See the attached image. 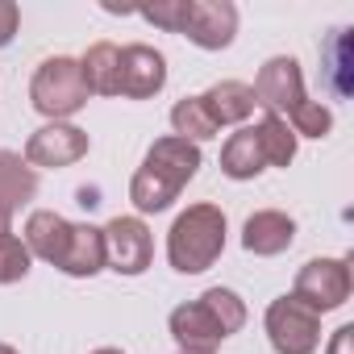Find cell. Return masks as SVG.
I'll use <instances>...</instances> for the list:
<instances>
[{
    "instance_id": "obj_16",
    "label": "cell",
    "mask_w": 354,
    "mask_h": 354,
    "mask_svg": "<svg viewBox=\"0 0 354 354\" xmlns=\"http://www.w3.org/2000/svg\"><path fill=\"white\" fill-rule=\"evenodd\" d=\"M80 71H84L88 92L117 96V80H121V46H113V42H96V46H88V55L80 59Z\"/></svg>"
},
{
    "instance_id": "obj_2",
    "label": "cell",
    "mask_w": 354,
    "mask_h": 354,
    "mask_svg": "<svg viewBox=\"0 0 354 354\" xmlns=\"http://www.w3.org/2000/svg\"><path fill=\"white\" fill-rule=\"evenodd\" d=\"M138 13L171 34H188L201 50H225L238 34V9L230 0H162Z\"/></svg>"
},
{
    "instance_id": "obj_4",
    "label": "cell",
    "mask_w": 354,
    "mask_h": 354,
    "mask_svg": "<svg viewBox=\"0 0 354 354\" xmlns=\"http://www.w3.org/2000/svg\"><path fill=\"white\" fill-rule=\"evenodd\" d=\"M30 100L38 113L46 117H71L88 104V84H84V71L75 59H46L38 71H34V84H30Z\"/></svg>"
},
{
    "instance_id": "obj_13",
    "label": "cell",
    "mask_w": 354,
    "mask_h": 354,
    "mask_svg": "<svg viewBox=\"0 0 354 354\" xmlns=\"http://www.w3.org/2000/svg\"><path fill=\"white\" fill-rule=\"evenodd\" d=\"M292 238H296V221L288 213H279V209L254 213L246 221V230H242V246L250 254H279V250L292 246Z\"/></svg>"
},
{
    "instance_id": "obj_28",
    "label": "cell",
    "mask_w": 354,
    "mask_h": 354,
    "mask_svg": "<svg viewBox=\"0 0 354 354\" xmlns=\"http://www.w3.org/2000/svg\"><path fill=\"white\" fill-rule=\"evenodd\" d=\"M96 354H121V350H113V346H104V350H96Z\"/></svg>"
},
{
    "instance_id": "obj_21",
    "label": "cell",
    "mask_w": 354,
    "mask_h": 354,
    "mask_svg": "<svg viewBox=\"0 0 354 354\" xmlns=\"http://www.w3.org/2000/svg\"><path fill=\"white\" fill-rule=\"evenodd\" d=\"M201 300L217 313V321L225 325V333H238V329L246 325V304L238 300V292H230V288H209Z\"/></svg>"
},
{
    "instance_id": "obj_15",
    "label": "cell",
    "mask_w": 354,
    "mask_h": 354,
    "mask_svg": "<svg viewBox=\"0 0 354 354\" xmlns=\"http://www.w3.org/2000/svg\"><path fill=\"white\" fill-rule=\"evenodd\" d=\"M100 267H104V234L96 225H71V242H67L59 271L84 279V275H96Z\"/></svg>"
},
{
    "instance_id": "obj_3",
    "label": "cell",
    "mask_w": 354,
    "mask_h": 354,
    "mask_svg": "<svg viewBox=\"0 0 354 354\" xmlns=\"http://www.w3.org/2000/svg\"><path fill=\"white\" fill-rule=\"evenodd\" d=\"M225 250V213L217 205H192L175 217L167 234V259L175 271L201 275L209 271Z\"/></svg>"
},
{
    "instance_id": "obj_17",
    "label": "cell",
    "mask_w": 354,
    "mask_h": 354,
    "mask_svg": "<svg viewBox=\"0 0 354 354\" xmlns=\"http://www.w3.org/2000/svg\"><path fill=\"white\" fill-rule=\"evenodd\" d=\"M263 167H267V158H263V146L254 138V125L238 129L225 142V150H221V171L230 175V180H254Z\"/></svg>"
},
{
    "instance_id": "obj_5",
    "label": "cell",
    "mask_w": 354,
    "mask_h": 354,
    "mask_svg": "<svg viewBox=\"0 0 354 354\" xmlns=\"http://www.w3.org/2000/svg\"><path fill=\"white\" fill-rule=\"evenodd\" d=\"M267 337L275 354H313L321 342V317L296 296H279L267 308Z\"/></svg>"
},
{
    "instance_id": "obj_9",
    "label": "cell",
    "mask_w": 354,
    "mask_h": 354,
    "mask_svg": "<svg viewBox=\"0 0 354 354\" xmlns=\"http://www.w3.org/2000/svg\"><path fill=\"white\" fill-rule=\"evenodd\" d=\"M167 84V59L154 50V46H121V80H117V96H129V100H146L154 92H162Z\"/></svg>"
},
{
    "instance_id": "obj_26",
    "label": "cell",
    "mask_w": 354,
    "mask_h": 354,
    "mask_svg": "<svg viewBox=\"0 0 354 354\" xmlns=\"http://www.w3.org/2000/svg\"><path fill=\"white\" fill-rule=\"evenodd\" d=\"M9 225H13V209H9V205H0V238L9 234Z\"/></svg>"
},
{
    "instance_id": "obj_20",
    "label": "cell",
    "mask_w": 354,
    "mask_h": 354,
    "mask_svg": "<svg viewBox=\"0 0 354 354\" xmlns=\"http://www.w3.org/2000/svg\"><path fill=\"white\" fill-rule=\"evenodd\" d=\"M171 125H175V138H184V142L217 138V125H213V117L205 113L201 96H184L180 104H175V109H171Z\"/></svg>"
},
{
    "instance_id": "obj_25",
    "label": "cell",
    "mask_w": 354,
    "mask_h": 354,
    "mask_svg": "<svg viewBox=\"0 0 354 354\" xmlns=\"http://www.w3.org/2000/svg\"><path fill=\"white\" fill-rule=\"evenodd\" d=\"M325 354H354V325H342V329L333 333V342H329Z\"/></svg>"
},
{
    "instance_id": "obj_24",
    "label": "cell",
    "mask_w": 354,
    "mask_h": 354,
    "mask_svg": "<svg viewBox=\"0 0 354 354\" xmlns=\"http://www.w3.org/2000/svg\"><path fill=\"white\" fill-rule=\"evenodd\" d=\"M17 21H21V9L13 5V0H0V46H9V42H13Z\"/></svg>"
},
{
    "instance_id": "obj_1",
    "label": "cell",
    "mask_w": 354,
    "mask_h": 354,
    "mask_svg": "<svg viewBox=\"0 0 354 354\" xmlns=\"http://www.w3.org/2000/svg\"><path fill=\"white\" fill-rule=\"evenodd\" d=\"M201 171V146L196 142H184V138H158L142 167L133 171L129 180V201L138 213H162L175 196H180V188L192 180V175Z\"/></svg>"
},
{
    "instance_id": "obj_19",
    "label": "cell",
    "mask_w": 354,
    "mask_h": 354,
    "mask_svg": "<svg viewBox=\"0 0 354 354\" xmlns=\"http://www.w3.org/2000/svg\"><path fill=\"white\" fill-rule=\"evenodd\" d=\"M254 138H259V146H263L267 167H288V162L296 158V133L288 129V121H283V117L267 113V117L254 125Z\"/></svg>"
},
{
    "instance_id": "obj_23",
    "label": "cell",
    "mask_w": 354,
    "mask_h": 354,
    "mask_svg": "<svg viewBox=\"0 0 354 354\" xmlns=\"http://www.w3.org/2000/svg\"><path fill=\"white\" fill-rule=\"evenodd\" d=\"M26 271H30L26 242L5 234V238H0V283H17V279H26Z\"/></svg>"
},
{
    "instance_id": "obj_22",
    "label": "cell",
    "mask_w": 354,
    "mask_h": 354,
    "mask_svg": "<svg viewBox=\"0 0 354 354\" xmlns=\"http://www.w3.org/2000/svg\"><path fill=\"white\" fill-rule=\"evenodd\" d=\"M288 117H292V133H304V138H325V133H329V125H333L329 109H325V104H317V100L296 104Z\"/></svg>"
},
{
    "instance_id": "obj_29",
    "label": "cell",
    "mask_w": 354,
    "mask_h": 354,
    "mask_svg": "<svg viewBox=\"0 0 354 354\" xmlns=\"http://www.w3.org/2000/svg\"><path fill=\"white\" fill-rule=\"evenodd\" d=\"M180 354H201V350H180Z\"/></svg>"
},
{
    "instance_id": "obj_8",
    "label": "cell",
    "mask_w": 354,
    "mask_h": 354,
    "mask_svg": "<svg viewBox=\"0 0 354 354\" xmlns=\"http://www.w3.org/2000/svg\"><path fill=\"white\" fill-rule=\"evenodd\" d=\"M254 96L259 104H267V113H292L296 104H304V75H300V63L292 55H275L263 63L259 71V84H254Z\"/></svg>"
},
{
    "instance_id": "obj_14",
    "label": "cell",
    "mask_w": 354,
    "mask_h": 354,
    "mask_svg": "<svg viewBox=\"0 0 354 354\" xmlns=\"http://www.w3.org/2000/svg\"><path fill=\"white\" fill-rule=\"evenodd\" d=\"M67 242H71V221H63L50 209L30 213V221H26V250L30 254H38V259L59 267L63 254H67Z\"/></svg>"
},
{
    "instance_id": "obj_6",
    "label": "cell",
    "mask_w": 354,
    "mask_h": 354,
    "mask_svg": "<svg viewBox=\"0 0 354 354\" xmlns=\"http://www.w3.org/2000/svg\"><path fill=\"white\" fill-rule=\"evenodd\" d=\"M292 296L300 304H308L317 317L329 313V308H342L350 300V267L342 259H313V263L300 267Z\"/></svg>"
},
{
    "instance_id": "obj_11",
    "label": "cell",
    "mask_w": 354,
    "mask_h": 354,
    "mask_svg": "<svg viewBox=\"0 0 354 354\" xmlns=\"http://www.w3.org/2000/svg\"><path fill=\"white\" fill-rule=\"evenodd\" d=\"M171 337L180 342V350H201V354H213L217 342H225V325L217 321V313L205 304V300H192V304H180L171 313Z\"/></svg>"
},
{
    "instance_id": "obj_7",
    "label": "cell",
    "mask_w": 354,
    "mask_h": 354,
    "mask_svg": "<svg viewBox=\"0 0 354 354\" xmlns=\"http://www.w3.org/2000/svg\"><path fill=\"white\" fill-rule=\"evenodd\" d=\"M100 234H104V263L117 275H142L150 267L154 242L142 217H113Z\"/></svg>"
},
{
    "instance_id": "obj_27",
    "label": "cell",
    "mask_w": 354,
    "mask_h": 354,
    "mask_svg": "<svg viewBox=\"0 0 354 354\" xmlns=\"http://www.w3.org/2000/svg\"><path fill=\"white\" fill-rule=\"evenodd\" d=\"M0 354H17V350H13V346H5V342H0Z\"/></svg>"
},
{
    "instance_id": "obj_10",
    "label": "cell",
    "mask_w": 354,
    "mask_h": 354,
    "mask_svg": "<svg viewBox=\"0 0 354 354\" xmlns=\"http://www.w3.org/2000/svg\"><path fill=\"white\" fill-rule=\"evenodd\" d=\"M88 154V133L75 125H42L26 142V162L30 167H71Z\"/></svg>"
},
{
    "instance_id": "obj_18",
    "label": "cell",
    "mask_w": 354,
    "mask_h": 354,
    "mask_svg": "<svg viewBox=\"0 0 354 354\" xmlns=\"http://www.w3.org/2000/svg\"><path fill=\"white\" fill-rule=\"evenodd\" d=\"M34 192H38V171H34L21 154L0 150V205L17 209V205H26Z\"/></svg>"
},
{
    "instance_id": "obj_12",
    "label": "cell",
    "mask_w": 354,
    "mask_h": 354,
    "mask_svg": "<svg viewBox=\"0 0 354 354\" xmlns=\"http://www.w3.org/2000/svg\"><path fill=\"white\" fill-rule=\"evenodd\" d=\"M201 104H205V113L213 117V125L221 129V125L246 121V117L254 113L259 96H254V88L242 84V80H221V84H213L209 92H201Z\"/></svg>"
}]
</instances>
